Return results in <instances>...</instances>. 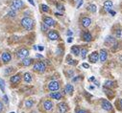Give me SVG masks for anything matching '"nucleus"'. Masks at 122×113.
<instances>
[{
	"label": "nucleus",
	"instance_id": "nucleus-1",
	"mask_svg": "<svg viewBox=\"0 0 122 113\" xmlns=\"http://www.w3.org/2000/svg\"><path fill=\"white\" fill-rule=\"evenodd\" d=\"M20 23H21V26L24 28L25 30H27V31L33 30V28H34V20L32 18H30V17H24V18L21 19Z\"/></svg>",
	"mask_w": 122,
	"mask_h": 113
},
{
	"label": "nucleus",
	"instance_id": "nucleus-2",
	"mask_svg": "<svg viewBox=\"0 0 122 113\" xmlns=\"http://www.w3.org/2000/svg\"><path fill=\"white\" fill-rule=\"evenodd\" d=\"M33 69L39 73H43L46 70V65L43 61H37V62H35Z\"/></svg>",
	"mask_w": 122,
	"mask_h": 113
},
{
	"label": "nucleus",
	"instance_id": "nucleus-3",
	"mask_svg": "<svg viewBox=\"0 0 122 113\" xmlns=\"http://www.w3.org/2000/svg\"><path fill=\"white\" fill-rule=\"evenodd\" d=\"M24 3L22 0H13L12 3H11V10H14V11H18L20 10L22 7H23Z\"/></svg>",
	"mask_w": 122,
	"mask_h": 113
},
{
	"label": "nucleus",
	"instance_id": "nucleus-4",
	"mask_svg": "<svg viewBox=\"0 0 122 113\" xmlns=\"http://www.w3.org/2000/svg\"><path fill=\"white\" fill-rule=\"evenodd\" d=\"M28 56H29V50L26 49V48H21L16 53V56L18 59H20V60H22L24 58H27Z\"/></svg>",
	"mask_w": 122,
	"mask_h": 113
},
{
	"label": "nucleus",
	"instance_id": "nucleus-5",
	"mask_svg": "<svg viewBox=\"0 0 122 113\" xmlns=\"http://www.w3.org/2000/svg\"><path fill=\"white\" fill-rule=\"evenodd\" d=\"M48 89L52 92L54 91H58L60 89V82L57 80H52L48 83Z\"/></svg>",
	"mask_w": 122,
	"mask_h": 113
},
{
	"label": "nucleus",
	"instance_id": "nucleus-6",
	"mask_svg": "<svg viewBox=\"0 0 122 113\" xmlns=\"http://www.w3.org/2000/svg\"><path fill=\"white\" fill-rule=\"evenodd\" d=\"M98 55H99V61L101 62H105L107 61V59H108V52L105 49H101Z\"/></svg>",
	"mask_w": 122,
	"mask_h": 113
},
{
	"label": "nucleus",
	"instance_id": "nucleus-7",
	"mask_svg": "<svg viewBox=\"0 0 122 113\" xmlns=\"http://www.w3.org/2000/svg\"><path fill=\"white\" fill-rule=\"evenodd\" d=\"M101 106H102L103 109H105L107 111H110V110L112 109V104L108 100H104L103 99L102 102H101Z\"/></svg>",
	"mask_w": 122,
	"mask_h": 113
},
{
	"label": "nucleus",
	"instance_id": "nucleus-8",
	"mask_svg": "<svg viewBox=\"0 0 122 113\" xmlns=\"http://www.w3.org/2000/svg\"><path fill=\"white\" fill-rule=\"evenodd\" d=\"M58 110H59L60 113H66L67 110H68V105L64 102L60 103L58 104Z\"/></svg>",
	"mask_w": 122,
	"mask_h": 113
},
{
	"label": "nucleus",
	"instance_id": "nucleus-9",
	"mask_svg": "<svg viewBox=\"0 0 122 113\" xmlns=\"http://www.w3.org/2000/svg\"><path fill=\"white\" fill-rule=\"evenodd\" d=\"M88 60H89V61H90L91 63L97 62V61H99V55H98V53H97V52H92V53L89 55Z\"/></svg>",
	"mask_w": 122,
	"mask_h": 113
},
{
	"label": "nucleus",
	"instance_id": "nucleus-10",
	"mask_svg": "<svg viewBox=\"0 0 122 113\" xmlns=\"http://www.w3.org/2000/svg\"><path fill=\"white\" fill-rule=\"evenodd\" d=\"M43 23L45 25H47L48 27H53L56 25V22L55 20L52 18V17H49V16H44L43 17Z\"/></svg>",
	"mask_w": 122,
	"mask_h": 113
},
{
	"label": "nucleus",
	"instance_id": "nucleus-11",
	"mask_svg": "<svg viewBox=\"0 0 122 113\" xmlns=\"http://www.w3.org/2000/svg\"><path fill=\"white\" fill-rule=\"evenodd\" d=\"M47 37H48V38H49L50 40H58V39L60 38L59 34H58L56 31H54V30L49 31L48 34H47Z\"/></svg>",
	"mask_w": 122,
	"mask_h": 113
},
{
	"label": "nucleus",
	"instance_id": "nucleus-12",
	"mask_svg": "<svg viewBox=\"0 0 122 113\" xmlns=\"http://www.w3.org/2000/svg\"><path fill=\"white\" fill-rule=\"evenodd\" d=\"M1 59H2V61L4 63H9L12 60V55L9 52H4L1 56Z\"/></svg>",
	"mask_w": 122,
	"mask_h": 113
},
{
	"label": "nucleus",
	"instance_id": "nucleus-13",
	"mask_svg": "<svg viewBox=\"0 0 122 113\" xmlns=\"http://www.w3.org/2000/svg\"><path fill=\"white\" fill-rule=\"evenodd\" d=\"M20 80H21V75L20 74H15V75L12 76L10 79V81L13 84H17V83H19Z\"/></svg>",
	"mask_w": 122,
	"mask_h": 113
},
{
	"label": "nucleus",
	"instance_id": "nucleus-14",
	"mask_svg": "<svg viewBox=\"0 0 122 113\" xmlns=\"http://www.w3.org/2000/svg\"><path fill=\"white\" fill-rule=\"evenodd\" d=\"M105 44H106V45H109V46L115 45V44H116V39H115L113 37H112V36L107 37L106 39H105Z\"/></svg>",
	"mask_w": 122,
	"mask_h": 113
},
{
	"label": "nucleus",
	"instance_id": "nucleus-15",
	"mask_svg": "<svg viewBox=\"0 0 122 113\" xmlns=\"http://www.w3.org/2000/svg\"><path fill=\"white\" fill-rule=\"evenodd\" d=\"M43 108H44L45 110H47V111L52 110V108H53V103H52L51 101H49V100L44 101V102H43Z\"/></svg>",
	"mask_w": 122,
	"mask_h": 113
},
{
	"label": "nucleus",
	"instance_id": "nucleus-16",
	"mask_svg": "<svg viewBox=\"0 0 122 113\" xmlns=\"http://www.w3.org/2000/svg\"><path fill=\"white\" fill-rule=\"evenodd\" d=\"M52 99H54V100H61L63 98V95H62V93H60V92H56V91H54V92H52V93H50V95H49Z\"/></svg>",
	"mask_w": 122,
	"mask_h": 113
},
{
	"label": "nucleus",
	"instance_id": "nucleus-17",
	"mask_svg": "<svg viewBox=\"0 0 122 113\" xmlns=\"http://www.w3.org/2000/svg\"><path fill=\"white\" fill-rule=\"evenodd\" d=\"M81 22H82V25L85 28H86V27H88L91 24V19L89 17H83L82 20H81Z\"/></svg>",
	"mask_w": 122,
	"mask_h": 113
},
{
	"label": "nucleus",
	"instance_id": "nucleus-18",
	"mask_svg": "<svg viewBox=\"0 0 122 113\" xmlns=\"http://www.w3.org/2000/svg\"><path fill=\"white\" fill-rule=\"evenodd\" d=\"M83 39L85 41H86V42H90L91 40H92V36L90 35L89 32H85L83 34Z\"/></svg>",
	"mask_w": 122,
	"mask_h": 113
},
{
	"label": "nucleus",
	"instance_id": "nucleus-19",
	"mask_svg": "<svg viewBox=\"0 0 122 113\" xmlns=\"http://www.w3.org/2000/svg\"><path fill=\"white\" fill-rule=\"evenodd\" d=\"M33 63V59L31 58H24L22 59V64L24 66H30Z\"/></svg>",
	"mask_w": 122,
	"mask_h": 113
},
{
	"label": "nucleus",
	"instance_id": "nucleus-20",
	"mask_svg": "<svg viewBox=\"0 0 122 113\" xmlns=\"http://www.w3.org/2000/svg\"><path fill=\"white\" fill-rule=\"evenodd\" d=\"M73 91H74L73 85H72V84H70V83H67L66 85V92L67 94H69V95H72Z\"/></svg>",
	"mask_w": 122,
	"mask_h": 113
},
{
	"label": "nucleus",
	"instance_id": "nucleus-21",
	"mask_svg": "<svg viewBox=\"0 0 122 113\" xmlns=\"http://www.w3.org/2000/svg\"><path fill=\"white\" fill-rule=\"evenodd\" d=\"M23 80H24V81L27 82V83L31 82V81H32V75L30 74V73H28V72H26V73L23 75Z\"/></svg>",
	"mask_w": 122,
	"mask_h": 113
},
{
	"label": "nucleus",
	"instance_id": "nucleus-22",
	"mask_svg": "<svg viewBox=\"0 0 122 113\" xmlns=\"http://www.w3.org/2000/svg\"><path fill=\"white\" fill-rule=\"evenodd\" d=\"M71 53L73 55H75V56H79L80 55V48H79V46H77V45L72 46L71 47Z\"/></svg>",
	"mask_w": 122,
	"mask_h": 113
},
{
	"label": "nucleus",
	"instance_id": "nucleus-23",
	"mask_svg": "<svg viewBox=\"0 0 122 113\" xmlns=\"http://www.w3.org/2000/svg\"><path fill=\"white\" fill-rule=\"evenodd\" d=\"M87 10H88L89 12H91V13H96V11H97L96 6H95L94 4H89V5L87 6Z\"/></svg>",
	"mask_w": 122,
	"mask_h": 113
},
{
	"label": "nucleus",
	"instance_id": "nucleus-24",
	"mask_svg": "<svg viewBox=\"0 0 122 113\" xmlns=\"http://www.w3.org/2000/svg\"><path fill=\"white\" fill-rule=\"evenodd\" d=\"M86 53H87V49H86V48L80 49V55H81V56H82V59H86Z\"/></svg>",
	"mask_w": 122,
	"mask_h": 113
},
{
	"label": "nucleus",
	"instance_id": "nucleus-25",
	"mask_svg": "<svg viewBox=\"0 0 122 113\" xmlns=\"http://www.w3.org/2000/svg\"><path fill=\"white\" fill-rule=\"evenodd\" d=\"M104 7L107 8V9H111L112 7V2L111 1V0H106V1L104 2Z\"/></svg>",
	"mask_w": 122,
	"mask_h": 113
},
{
	"label": "nucleus",
	"instance_id": "nucleus-26",
	"mask_svg": "<svg viewBox=\"0 0 122 113\" xmlns=\"http://www.w3.org/2000/svg\"><path fill=\"white\" fill-rule=\"evenodd\" d=\"M114 86V82L112 81V80H107L105 81V87H113Z\"/></svg>",
	"mask_w": 122,
	"mask_h": 113
},
{
	"label": "nucleus",
	"instance_id": "nucleus-27",
	"mask_svg": "<svg viewBox=\"0 0 122 113\" xmlns=\"http://www.w3.org/2000/svg\"><path fill=\"white\" fill-rule=\"evenodd\" d=\"M33 104H34L33 100H27V101L25 102V106H26V107H28V108L32 107V106H33Z\"/></svg>",
	"mask_w": 122,
	"mask_h": 113
},
{
	"label": "nucleus",
	"instance_id": "nucleus-28",
	"mask_svg": "<svg viewBox=\"0 0 122 113\" xmlns=\"http://www.w3.org/2000/svg\"><path fill=\"white\" fill-rule=\"evenodd\" d=\"M0 89L2 90V92H5V81L3 79H0Z\"/></svg>",
	"mask_w": 122,
	"mask_h": 113
},
{
	"label": "nucleus",
	"instance_id": "nucleus-29",
	"mask_svg": "<svg viewBox=\"0 0 122 113\" xmlns=\"http://www.w3.org/2000/svg\"><path fill=\"white\" fill-rule=\"evenodd\" d=\"M41 11L44 12V13H48V12H49V8H48L47 5L41 4Z\"/></svg>",
	"mask_w": 122,
	"mask_h": 113
},
{
	"label": "nucleus",
	"instance_id": "nucleus-30",
	"mask_svg": "<svg viewBox=\"0 0 122 113\" xmlns=\"http://www.w3.org/2000/svg\"><path fill=\"white\" fill-rule=\"evenodd\" d=\"M8 15H9L10 17H12V18H15V17L16 16V12L14 11V10H10V12L8 13Z\"/></svg>",
	"mask_w": 122,
	"mask_h": 113
},
{
	"label": "nucleus",
	"instance_id": "nucleus-31",
	"mask_svg": "<svg viewBox=\"0 0 122 113\" xmlns=\"http://www.w3.org/2000/svg\"><path fill=\"white\" fill-rule=\"evenodd\" d=\"M48 28H49V27H48L47 25H45L44 23H41V29L42 32H47V31H48Z\"/></svg>",
	"mask_w": 122,
	"mask_h": 113
},
{
	"label": "nucleus",
	"instance_id": "nucleus-32",
	"mask_svg": "<svg viewBox=\"0 0 122 113\" xmlns=\"http://www.w3.org/2000/svg\"><path fill=\"white\" fill-rule=\"evenodd\" d=\"M66 60H68L67 63H68V64H70V65H76V64H77V61H74V60H69L68 58H67Z\"/></svg>",
	"mask_w": 122,
	"mask_h": 113
},
{
	"label": "nucleus",
	"instance_id": "nucleus-33",
	"mask_svg": "<svg viewBox=\"0 0 122 113\" xmlns=\"http://www.w3.org/2000/svg\"><path fill=\"white\" fill-rule=\"evenodd\" d=\"M14 70H15L14 67H8V68L5 70V74H6V75H9V74H10L11 72H13Z\"/></svg>",
	"mask_w": 122,
	"mask_h": 113
},
{
	"label": "nucleus",
	"instance_id": "nucleus-34",
	"mask_svg": "<svg viewBox=\"0 0 122 113\" xmlns=\"http://www.w3.org/2000/svg\"><path fill=\"white\" fill-rule=\"evenodd\" d=\"M56 7H57V9L60 10V11H65V7H64V5H62V4L57 3V4H56Z\"/></svg>",
	"mask_w": 122,
	"mask_h": 113
},
{
	"label": "nucleus",
	"instance_id": "nucleus-35",
	"mask_svg": "<svg viewBox=\"0 0 122 113\" xmlns=\"http://www.w3.org/2000/svg\"><path fill=\"white\" fill-rule=\"evenodd\" d=\"M3 101H4V103H5L6 104H9V100H8V96H7V95H4V96H3Z\"/></svg>",
	"mask_w": 122,
	"mask_h": 113
},
{
	"label": "nucleus",
	"instance_id": "nucleus-36",
	"mask_svg": "<svg viewBox=\"0 0 122 113\" xmlns=\"http://www.w3.org/2000/svg\"><path fill=\"white\" fill-rule=\"evenodd\" d=\"M75 113H87V112L86 110H84V109H77Z\"/></svg>",
	"mask_w": 122,
	"mask_h": 113
},
{
	"label": "nucleus",
	"instance_id": "nucleus-37",
	"mask_svg": "<svg viewBox=\"0 0 122 113\" xmlns=\"http://www.w3.org/2000/svg\"><path fill=\"white\" fill-rule=\"evenodd\" d=\"M3 109H4V104H3V103L1 101H0V112H2Z\"/></svg>",
	"mask_w": 122,
	"mask_h": 113
},
{
	"label": "nucleus",
	"instance_id": "nucleus-38",
	"mask_svg": "<svg viewBox=\"0 0 122 113\" xmlns=\"http://www.w3.org/2000/svg\"><path fill=\"white\" fill-rule=\"evenodd\" d=\"M116 36H117L118 38L121 37V30H120V29H118V30L116 31Z\"/></svg>",
	"mask_w": 122,
	"mask_h": 113
},
{
	"label": "nucleus",
	"instance_id": "nucleus-39",
	"mask_svg": "<svg viewBox=\"0 0 122 113\" xmlns=\"http://www.w3.org/2000/svg\"><path fill=\"white\" fill-rule=\"evenodd\" d=\"M82 4H83V0H80V2H79V3H78V5H77V8L79 9V8L82 6Z\"/></svg>",
	"mask_w": 122,
	"mask_h": 113
},
{
	"label": "nucleus",
	"instance_id": "nucleus-40",
	"mask_svg": "<svg viewBox=\"0 0 122 113\" xmlns=\"http://www.w3.org/2000/svg\"><path fill=\"white\" fill-rule=\"evenodd\" d=\"M66 34H67V36H69V37H71V36L73 35V33H72V31H70V30H68Z\"/></svg>",
	"mask_w": 122,
	"mask_h": 113
},
{
	"label": "nucleus",
	"instance_id": "nucleus-41",
	"mask_svg": "<svg viewBox=\"0 0 122 113\" xmlns=\"http://www.w3.org/2000/svg\"><path fill=\"white\" fill-rule=\"evenodd\" d=\"M83 67H85V68H89V65H88L87 63H83Z\"/></svg>",
	"mask_w": 122,
	"mask_h": 113
},
{
	"label": "nucleus",
	"instance_id": "nucleus-42",
	"mask_svg": "<svg viewBox=\"0 0 122 113\" xmlns=\"http://www.w3.org/2000/svg\"><path fill=\"white\" fill-rule=\"evenodd\" d=\"M72 40H73V38H72L71 37H69V38H68V39H67V42H68V43H70V42H72Z\"/></svg>",
	"mask_w": 122,
	"mask_h": 113
},
{
	"label": "nucleus",
	"instance_id": "nucleus-43",
	"mask_svg": "<svg viewBox=\"0 0 122 113\" xmlns=\"http://www.w3.org/2000/svg\"><path fill=\"white\" fill-rule=\"evenodd\" d=\"M88 80H89V81H94V80H95V78H94V77H91V78H89Z\"/></svg>",
	"mask_w": 122,
	"mask_h": 113
},
{
	"label": "nucleus",
	"instance_id": "nucleus-44",
	"mask_svg": "<svg viewBox=\"0 0 122 113\" xmlns=\"http://www.w3.org/2000/svg\"><path fill=\"white\" fill-rule=\"evenodd\" d=\"M37 58H38V59H42L43 56H42L41 55H40V54H37Z\"/></svg>",
	"mask_w": 122,
	"mask_h": 113
},
{
	"label": "nucleus",
	"instance_id": "nucleus-45",
	"mask_svg": "<svg viewBox=\"0 0 122 113\" xmlns=\"http://www.w3.org/2000/svg\"><path fill=\"white\" fill-rule=\"evenodd\" d=\"M28 1L30 2V4H31V5H33V6H35V3H34V1H33V0H28Z\"/></svg>",
	"mask_w": 122,
	"mask_h": 113
},
{
	"label": "nucleus",
	"instance_id": "nucleus-46",
	"mask_svg": "<svg viewBox=\"0 0 122 113\" xmlns=\"http://www.w3.org/2000/svg\"><path fill=\"white\" fill-rule=\"evenodd\" d=\"M109 13H111L112 15H114V14H115V12H113V11H112V10H110V11H109Z\"/></svg>",
	"mask_w": 122,
	"mask_h": 113
},
{
	"label": "nucleus",
	"instance_id": "nucleus-47",
	"mask_svg": "<svg viewBox=\"0 0 122 113\" xmlns=\"http://www.w3.org/2000/svg\"><path fill=\"white\" fill-rule=\"evenodd\" d=\"M43 49H44V48H43L42 46H39V50H40V51H43Z\"/></svg>",
	"mask_w": 122,
	"mask_h": 113
},
{
	"label": "nucleus",
	"instance_id": "nucleus-48",
	"mask_svg": "<svg viewBox=\"0 0 122 113\" xmlns=\"http://www.w3.org/2000/svg\"><path fill=\"white\" fill-rule=\"evenodd\" d=\"M79 79H80V78H79V77H77V78H74V79H73L72 80H73V81H77V80H78Z\"/></svg>",
	"mask_w": 122,
	"mask_h": 113
},
{
	"label": "nucleus",
	"instance_id": "nucleus-49",
	"mask_svg": "<svg viewBox=\"0 0 122 113\" xmlns=\"http://www.w3.org/2000/svg\"><path fill=\"white\" fill-rule=\"evenodd\" d=\"M55 14H56L57 16H62V14H59V13H56Z\"/></svg>",
	"mask_w": 122,
	"mask_h": 113
},
{
	"label": "nucleus",
	"instance_id": "nucleus-50",
	"mask_svg": "<svg viewBox=\"0 0 122 113\" xmlns=\"http://www.w3.org/2000/svg\"><path fill=\"white\" fill-rule=\"evenodd\" d=\"M119 61H122V55L119 56Z\"/></svg>",
	"mask_w": 122,
	"mask_h": 113
},
{
	"label": "nucleus",
	"instance_id": "nucleus-51",
	"mask_svg": "<svg viewBox=\"0 0 122 113\" xmlns=\"http://www.w3.org/2000/svg\"><path fill=\"white\" fill-rule=\"evenodd\" d=\"M120 105H121V107H122V99L120 100Z\"/></svg>",
	"mask_w": 122,
	"mask_h": 113
},
{
	"label": "nucleus",
	"instance_id": "nucleus-52",
	"mask_svg": "<svg viewBox=\"0 0 122 113\" xmlns=\"http://www.w3.org/2000/svg\"><path fill=\"white\" fill-rule=\"evenodd\" d=\"M77 1H79V0H73V2H77Z\"/></svg>",
	"mask_w": 122,
	"mask_h": 113
},
{
	"label": "nucleus",
	"instance_id": "nucleus-53",
	"mask_svg": "<svg viewBox=\"0 0 122 113\" xmlns=\"http://www.w3.org/2000/svg\"><path fill=\"white\" fill-rule=\"evenodd\" d=\"M11 113H15V112H11Z\"/></svg>",
	"mask_w": 122,
	"mask_h": 113
}]
</instances>
